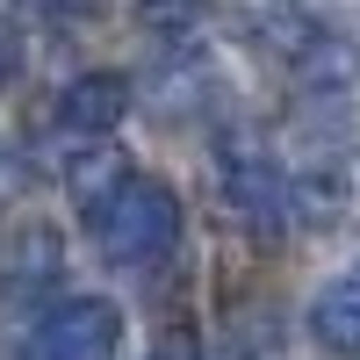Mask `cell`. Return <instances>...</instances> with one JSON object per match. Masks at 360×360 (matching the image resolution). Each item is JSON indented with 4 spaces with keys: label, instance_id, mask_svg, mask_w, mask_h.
<instances>
[{
    "label": "cell",
    "instance_id": "3",
    "mask_svg": "<svg viewBox=\"0 0 360 360\" xmlns=\"http://www.w3.org/2000/svg\"><path fill=\"white\" fill-rule=\"evenodd\" d=\"M217 173H224V202H231L245 224H259V231L295 224V173H281L274 152H259V144L231 137L224 159H217Z\"/></svg>",
    "mask_w": 360,
    "mask_h": 360
},
{
    "label": "cell",
    "instance_id": "5",
    "mask_svg": "<svg viewBox=\"0 0 360 360\" xmlns=\"http://www.w3.org/2000/svg\"><path fill=\"white\" fill-rule=\"evenodd\" d=\"M123 115H130V72H79L58 94V130L86 137V144H101Z\"/></svg>",
    "mask_w": 360,
    "mask_h": 360
},
{
    "label": "cell",
    "instance_id": "1",
    "mask_svg": "<svg viewBox=\"0 0 360 360\" xmlns=\"http://www.w3.org/2000/svg\"><path fill=\"white\" fill-rule=\"evenodd\" d=\"M79 217H86L94 252L108 266H152V259H166L180 245V195L166 180H152V173H123L94 209H79Z\"/></svg>",
    "mask_w": 360,
    "mask_h": 360
},
{
    "label": "cell",
    "instance_id": "10",
    "mask_svg": "<svg viewBox=\"0 0 360 360\" xmlns=\"http://www.w3.org/2000/svg\"><path fill=\"white\" fill-rule=\"evenodd\" d=\"M152 360H202V353H195V339H188V332L173 324V332L159 339V353H152Z\"/></svg>",
    "mask_w": 360,
    "mask_h": 360
},
{
    "label": "cell",
    "instance_id": "8",
    "mask_svg": "<svg viewBox=\"0 0 360 360\" xmlns=\"http://www.w3.org/2000/svg\"><path fill=\"white\" fill-rule=\"evenodd\" d=\"M217 0H137V15L144 22H159V29H188V22H202Z\"/></svg>",
    "mask_w": 360,
    "mask_h": 360
},
{
    "label": "cell",
    "instance_id": "2",
    "mask_svg": "<svg viewBox=\"0 0 360 360\" xmlns=\"http://www.w3.org/2000/svg\"><path fill=\"white\" fill-rule=\"evenodd\" d=\"M123 346V310L108 295H65L29 324V360H115Z\"/></svg>",
    "mask_w": 360,
    "mask_h": 360
},
{
    "label": "cell",
    "instance_id": "7",
    "mask_svg": "<svg viewBox=\"0 0 360 360\" xmlns=\"http://www.w3.org/2000/svg\"><path fill=\"white\" fill-rule=\"evenodd\" d=\"M123 173H130V159H123V152H86V159L72 166V202H79V209H94V202L115 188V180H123Z\"/></svg>",
    "mask_w": 360,
    "mask_h": 360
},
{
    "label": "cell",
    "instance_id": "9",
    "mask_svg": "<svg viewBox=\"0 0 360 360\" xmlns=\"http://www.w3.org/2000/svg\"><path fill=\"white\" fill-rule=\"evenodd\" d=\"M15 72H22V37H15V22L0 15V94L15 86Z\"/></svg>",
    "mask_w": 360,
    "mask_h": 360
},
{
    "label": "cell",
    "instance_id": "11",
    "mask_svg": "<svg viewBox=\"0 0 360 360\" xmlns=\"http://www.w3.org/2000/svg\"><path fill=\"white\" fill-rule=\"evenodd\" d=\"M44 8H51V15H94L101 0H44Z\"/></svg>",
    "mask_w": 360,
    "mask_h": 360
},
{
    "label": "cell",
    "instance_id": "6",
    "mask_svg": "<svg viewBox=\"0 0 360 360\" xmlns=\"http://www.w3.org/2000/svg\"><path fill=\"white\" fill-rule=\"evenodd\" d=\"M310 339L339 360H360V259L310 295Z\"/></svg>",
    "mask_w": 360,
    "mask_h": 360
},
{
    "label": "cell",
    "instance_id": "4",
    "mask_svg": "<svg viewBox=\"0 0 360 360\" xmlns=\"http://www.w3.org/2000/svg\"><path fill=\"white\" fill-rule=\"evenodd\" d=\"M58 266H65V238L51 224H15L0 238V303H22V295L51 288Z\"/></svg>",
    "mask_w": 360,
    "mask_h": 360
}]
</instances>
